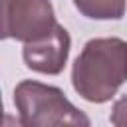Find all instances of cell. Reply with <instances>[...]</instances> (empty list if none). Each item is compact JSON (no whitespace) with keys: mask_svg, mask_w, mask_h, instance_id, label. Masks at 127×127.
<instances>
[{"mask_svg":"<svg viewBox=\"0 0 127 127\" xmlns=\"http://www.w3.org/2000/svg\"><path fill=\"white\" fill-rule=\"evenodd\" d=\"M2 127H24V125H22L20 119L12 117L10 113H4V125H2Z\"/></svg>","mask_w":127,"mask_h":127,"instance_id":"obj_7","label":"cell"},{"mask_svg":"<svg viewBox=\"0 0 127 127\" xmlns=\"http://www.w3.org/2000/svg\"><path fill=\"white\" fill-rule=\"evenodd\" d=\"M69 44H71V40H69L67 30L58 24L46 38L24 44L22 56L30 69H34L38 73L58 75L67 62Z\"/></svg>","mask_w":127,"mask_h":127,"instance_id":"obj_4","label":"cell"},{"mask_svg":"<svg viewBox=\"0 0 127 127\" xmlns=\"http://www.w3.org/2000/svg\"><path fill=\"white\" fill-rule=\"evenodd\" d=\"M58 26L50 0H2V38L30 44Z\"/></svg>","mask_w":127,"mask_h":127,"instance_id":"obj_3","label":"cell"},{"mask_svg":"<svg viewBox=\"0 0 127 127\" xmlns=\"http://www.w3.org/2000/svg\"><path fill=\"white\" fill-rule=\"evenodd\" d=\"M73 6L91 20H119L125 14V0H73Z\"/></svg>","mask_w":127,"mask_h":127,"instance_id":"obj_5","label":"cell"},{"mask_svg":"<svg viewBox=\"0 0 127 127\" xmlns=\"http://www.w3.org/2000/svg\"><path fill=\"white\" fill-rule=\"evenodd\" d=\"M111 123L113 127H127V95L117 99L111 109Z\"/></svg>","mask_w":127,"mask_h":127,"instance_id":"obj_6","label":"cell"},{"mask_svg":"<svg viewBox=\"0 0 127 127\" xmlns=\"http://www.w3.org/2000/svg\"><path fill=\"white\" fill-rule=\"evenodd\" d=\"M127 81V42L121 38L89 40L71 67L73 89L91 103L109 101Z\"/></svg>","mask_w":127,"mask_h":127,"instance_id":"obj_1","label":"cell"},{"mask_svg":"<svg viewBox=\"0 0 127 127\" xmlns=\"http://www.w3.org/2000/svg\"><path fill=\"white\" fill-rule=\"evenodd\" d=\"M14 103L24 127H91L89 117L54 85L24 79L14 89Z\"/></svg>","mask_w":127,"mask_h":127,"instance_id":"obj_2","label":"cell"}]
</instances>
